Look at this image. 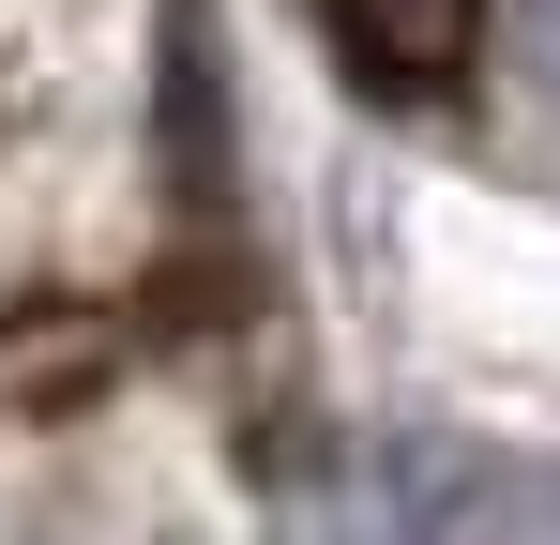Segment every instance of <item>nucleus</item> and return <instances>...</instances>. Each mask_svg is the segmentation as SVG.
<instances>
[{
  "instance_id": "f03ea898",
  "label": "nucleus",
  "mask_w": 560,
  "mask_h": 545,
  "mask_svg": "<svg viewBox=\"0 0 560 545\" xmlns=\"http://www.w3.org/2000/svg\"><path fill=\"white\" fill-rule=\"evenodd\" d=\"M515 61H530V91L560 106V0H515Z\"/></svg>"
},
{
  "instance_id": "f257e3e1",
  "label": "nucleus",
  "mask_w": 560,
  "mask_h": 545,
  "mask_svg": "<svg viewBox=\"0 0 560 545\" xmlns=\"http://www.w3.org/2000/svg\"><path fill=\"white\" fill-rule=\"evenodd\" d=\"M334 46H349V77H364V91L424 106V91L469 61V0H334Z\"/></svg>"
}]
</instances>
